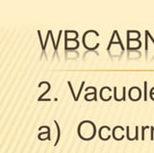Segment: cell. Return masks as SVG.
<instances>
[{
    "instance_id": "obj_13",
    "label": "cell",
    "mask_w": 154,
    "mask_h": 153,
    "mask_svg": "<svg viewBox=\"0 0 154 153\" xmlns=\"http://www.w3.org/2000/svg\"><path fill=\"white\" fill-rule=\"evenodd\" d=\"M113 42H119V44H122V41L119 35L118 30H115L113 32V35H112V38H111V41L109 44H113Z\"/></svg>"
},
{
    "instance_id": "obj_6",
    "label": "cell",
    "mask_w": 154,
    "mask_h": 153,
    "mask_svg": "<svg viewBox=\"0 0 154 153\" xmlns=\"http://www.w3.org/2000/svg\"><path fill=\"white\" fill-rule=\"evenodd\" d=\"M89 90H91V92L86 93V95H85V100H86V101H91V100H96V99H97V93H96V88H94V87H88V88H86L85 92H89Z\"/></svg>"
},
{
    "instance_id": "obj_16",
    "label": "cell",
    "mask_w": 154,
    "mask_h": 153,
    "mask_svg": "<svg viewBox=\"0 0 154 153\" xmlns=\"http://www.w3.org/2000/svg\"><path fill=\"white\" fill-rule=\"evenodd\" d=\"M144 84V93H143V99L144 101H146L147 100V82L146 81V82L143 83Z\"/></svg>"
},
{
    "instance_id": "obj_19",
    "label": "cell",
    "mask_w": 154,
    "mask_h": 153,
    "mask_svg": "<svg viewBox=\"0 0 154 153\" xmlns=\"http://www.w3.org/2000/svg\"><path fill=\"white\" fill-rule=\"evenodd\" d=\"M146 35L148 37V39H150V40L152 41V42L154 44V40H153V38L151 37V35H150V34H149V32H148V31H146Z\"/></svg>"
},
{
    "instance_id": "obj_2",
    "label": "cell",
    "mask_w": 154,
    "mask_h": 153,
    "mask_svg": "<svg viewBox=\"0 0 154 153\" xmlns=\"http://www.w3.org/2000/svg\"><path fill=\"white\" fill-rule=\"evenodd\" d=\"M99 34L94 30H89L84 33L83 35V44L85 48L88 50L94 51L99 46V42L97 41V38Z\"/></svg>"
},
{
    "instance_id": "obj_15",
    "label": "cell",
    "mask_w": 154,
    "mask_h": 153,
    "mask_svg": "<svg viewBox=\"0 0 154 153\" xmlns=\"http://www.w3.org/2000/svg\"><path fill=\"white\" fill-rule=\"evenodd\" d=\"M62 34H63V31L61 30V31L59 32V36H58V41H57V42H56V46H55V48H54V51H55V53H56V52H57L58 46H59V42H60V41H61V37H62Z\"/></svg>"
},
{
    "instance_id": "obj_8",
    "label": "cell",
    "mask_w": 154,
    "mask_h": 153,
    "mask_svg": "<svg viewBox=\"0 0 154 153\" xmlns=\"http://www.w3.org/2000/svg\"><path fill=\"white\" fill-rule=\"evenodd\" d=\"M79 47V41H69L65 39V49L67 50H75Z\"/></svg>"
},
{
    "instance_id": "obj_3",
    "label": "cell",
    "mask_w": 154,
    "mask_h": 153,
    "mask_svg": "<svg viewBox=\"0 0 154 153\" xmlns=\"http://www.w3.org/2000/svg\"><path fill=\"white\" fill-rule=\"evenodd\" d=\"M107 47H114V49H109L108 52L110 53L111 56H115V57H119L124 51L123 44H119V42H113V44H109V45Z\"/></svg>"
},
{
    "instance_id": "obj_14",
    "label": "cell",
    "mask_w": 154,
    "mask_h": 153,
    "mask_svg": "<svg viewBox=\"0 0 154 153\" xmlns=\"http://www.w3.org/2000/svg\"><path fill=\"white\" fill-rule=\"evenodd\" d=\"M67 85H69V88L70 89V92H71L72 96H73V99L75 100V101H77V97H76V95H75V93H74V90H73V88H72V85H71V82H70V81H69V82H67Z\"/></svg>"
},
{
    "instance_id": "obj_12",
    "label": "cell",
    "mask_w": 154,
    "mask_h": 153,
    "mask_svg": "<svg viewBox=\"0 0 154 153\" xmlns=\"http://www.w3.org/2000/svg\"><path fill=\"white\" fill-rule=\"evenodd\" d=\"M78 33L74 30H66L65 31V38L66 40L69 41H76L77 38H78Z\"/></svg>"
},
{
    "instance_id": "obj_18",
    "label": "cell",
    "mask_w": 154,
    "mask_h": 153,
    "mask_svg": "<svg viewBox=\"0 0 154 153\" xmlns=\"http://www.w3.org/2000/svg\"><path fill=\"white\" fill-rule=\"evenodd\" d=\"M149 94H150V98L154 101V88L151 89V90H150V93H149Z\"/></svg>"
},
{
    "instance_id": "obj_10",
    "label": "cell",
    "mask_w": 154,
    "mask_h": 153,
    "mask_svg": "<svg viewBox=\"0 0 154 153\" xmlns=\"http://www.w3.org/2000/svg\"><path fill=\"white\" fill-rule=\"evenodd\" d=\"M142 46V42L139 40L135 41H127V50H136L139 49Z\"/></svg>"
},
{
    "instance_id": "obj_7",
    "label": "cell",
    "mask_w": 154,
    "mask_h": 153,
    "mask_svg": "<svg viewBox=\"0 0 154 153\" xmlns=\"http://www.w3.org/2000/svg\"><path fill=\"white\" fill-rule=\"evenodd\" d=\"M99 137L102 141H107L111 137V129L108 126H102L99 129Z\"/></svg>"
},
{
    "instance_id": "obj_4",
    "label": "cell",
    "mask_w": 154,
    "mask_h": 153,
    "mask_svg": "<svg viewBox=\"0 0 154 153\" xmlns=\"http://www.w3.org/2000/svg\"><path fill=\"white\" fill-rule=\"evenodd\" d=\"M128 96L132 101H138L142 97V90L138 87H132L128 92Z\"/></svg>"
},
{
    "instance_id": "obj_1",
    "label": "cell",
    "mask_w": 154,
    "mask_h": 153,
    "mask_svg": "<svg viewBox=\"0 0 154 153\" xmlns=\"http://www.w3.org/2000/svg\"><path fill=\"white\" fill-rule=\"evenodd\" d=\"M96 134V128L94 122L90 121H82L78 126V135L84 141H90L94 139Z\"/></svg>"
},
{
    "instance_id": "obj_5",
    "label": "cell",
    "mask_w": 154,
    "mask_h": 153,
    "mask_svg": "<svg viewBox=\"0 0 154 153\" xmlns=\"http://www.w3.org/2000/svg\"><path fill=\"white\" fill-rule=\"evenodd\" d=\"M99 95L103 101H109V100L112 99V90L109 87H103L100 90Z\"/></svg>"
},
{
    "instance_id": "obj_17",
    "label": "cell",
    "mask_w": 154,
    "mask_h": 153,
    "mask_svg": "<svg viewBox=\"0 0 154 153\" xmlns=\"http://www.w3.org/2000/svg\"><path fill=\"white\" fill-rule=\"evenodd\" d=\"M38 38H40V41L42 44V53H45V44L42 42V34H41V31L38 30Z\"/></svg>"
},
{
    "instance_id": "obj_11",
    "label": "cell",
    "mask_w": 154,
    "mask_h": 153,
    "mask_svg": "<svg viewBox=\"0 0 154 153\" xmlns=\"http://www.w3.org/2000/svg\"><path fill=\"white\" fill-rule=\"evenodd\" d=\"M141 38V33L136 30H128L127 31V41L139 40Z\"/></svg>"
},
{
    "instance_id": "obj_9",
    "label": "cell",
    "mask_w": 154,
    "mask_h": 153,
    "mask_svg": "<svg viewBox=\"0 0 154 153\" xmlns=\"http://www.w3.org/2000/svg\"><path fill=\"white\" fill-rule=\"evenodd\" d=\"M123 130L124 129L122 127V126H117L114 128L113 130V136H114V139L116 140H122L123 139Z\"/></svg>"
}]
</instances>
